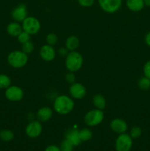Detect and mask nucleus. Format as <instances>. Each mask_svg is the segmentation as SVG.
<instances>
[{"mask_svg":"<svg viewBox=\"0 0 150 151\" xmlns=\"http://www.w3.org/2000/svg\"><path fill=\"white\" fill-rule=\"evenodd\" d=\"M54 110L60 115L70 113L74 108V102L67 95H60L54 101Z\"/></svg>","mask_w":150,"mask_h":151,"instance_id":"obj_1","label":"nucleus"},{"mask_svg":"<svg viewBox=\"0 0 150 151\" xmlns=\"http://www.w3.org/2000/svg\"><path fill=\"white\" fill-rule=\"evenodd\" d=\"M66 67L69 72H76L82 68L83 64V58L79 52L70 51L66 57Z\"/></svg>","mask_w":150,"mask_h":151,"instance_id":"obj_2","label":"nucleus"},{"mask_svg":"<svg viewBox=\"0 0 150 151\" xmlns=\"http://www.w3.org/2000/svg\"><path fill=\"white\" fill-rule=\"evenodd\" d=\"M28 55L20 50L11 52L7 56V62L9 65L15 69L22 68L27 63Z\"/></svg>","mask_w":150,"mask_h":151,"instance_id":"obj_3","label":"nucleus"},{"mask_svg":"<svg viewBox=\"0 0 150 151\" xmlns=\"http://www.w3.org/2000/svg\"><path fill=\"white\" fill-rule=\"evenodd\" d=\"M104 118V112L100 109H93L87 112L84 116V122L88 126L94 127L101 123Z\"/></svg>","mask_w":150,"mask_h":151,"instance_id":"obj_4","label":"nucleus"},{"mask_svg":"<svg viewBox=\"0 0 150 151\" xmlns=\"http://www.w3.org/2000/svg\"><path fill=\"white\" fill-rule=\"evenodd\" d=\"M23 30L28 32L29 35L37 34L41 29V23L38 19L33 16H27L22 22Z\"/></svg>","mask_w":150,"mask_h":151,"instance_id":"obj_5","label":"nucleus"},{"mask_svg":"<svg viewBox=\"0 0 150 151\" xmlns=\"http://www.w3.org/2000/svg\"><path fill=\"white\" fill-rule=\"evenodd\" d=\"M132 147V138L126 133L119 134L116 140L115 148L116 151H130Z\"/></svg>","mask_w":150,"mask_h":151,"instance_id":"obj_6","label":"nucleus"},{"mask_svg":"<svg viewBox=\"0 0 150 151\" xmlns=\"http://www.w3.org/2000/svg\"><path fill=\"white\" fill-rule=\"evenodd\" d=\"M100 7L104 12L113 13L120 9L122 4V0H98Z\"/></svg>","mask_w":150,"mask_h":151,"instance_id":"obj_7","label":"nucleus"},{"mask_svg":"<svg viewBox=\"0 0 150 151\" xmlns=\"http://www.w3.org/2000/svg\"><path fill=\"white\" fill-rule=\"evenodd\" d=\"M5 97L8 100L12 102L20 101L24 97V91L21 88L17 86H10L5 90Z\"/></svg>","mask_w":150,"mask_h":151,"instance_id":"obj_8","label":"nucleus"},{"mask_svg":"<svg viewBox=\"0 0 150 151\" xmlns=\"http://www.w3.org/2000/svg\"><path fill=\"white\" fill-rule=\"evenodd\" d=\"M42 130L43 127L41 122L38 120H33L26 125L25 133H26V136L29 137V138L34 139L37 138L41 135V133H42Z\"/></svg>","mask_w":150,"mask_h":151,"instance_id":"obj_9","label":"nucleus"},{"mask_svg":"<svg viewBox=\"0 0 150 151\" xmlns=\"http://www.w3.org/2000/svg\"><path fill=\"white\" fill-rule=\"evenodd\" d=\"M69 93L72 98L75 100L82 99L86 94V88L79 83H74L69 88Z\"/></svg>","mask_w":150,"mask_h":151,"instance_id":"obj_10","label":"nucleus"},{"mask_svg":"<svg viewBox=\"0 0 150 151\" xmlns=\"http://www.w3.org/2000/svg\"><path fill=\"white\" fill-rule=\"evenodd\" d=\"M27 8L26 4H20L16 6L12 10L11 16L13 19L17 22H22L26 17H27Z\"/></svg>","mask_w":150,"mask_h":151,"instance_id":"obj_11","label":"nucleus"},{"mask_svg":"<svg viewBox=\"0 0 150 151\" xmlns=\"http://www.w3.org/2000/svg\"><path fill=\"white\" fill-rule=\"evenodd\" d=\"M56 55L55 50L53 46L45 44L40 50V56L45 61H51Z\"/></svg>","mask_w":150,"mask_h":151,"instance_id":"obj_12","label":"nucleus"},{"mask_svg":"<svg viewBox=\"0 0 150 151\" xmlns=\"http://www.w3.org/2000/svg\"><path fill=\"white\" fill-rule=\"evenodd\" d=\"M110 128L116 134H124L127 131V123L122 119H114L110 122Z\"/></svg>","mask_w":150,"mask_h":151,"instance_id":"obj_13","label":"nucleus"},{"mask_svg":"<svg viewBox=\"0 0 150 151\" xmlns=\"http://www.w3.org/2000/svg\"><path fill=\"white\" fill-rule=\"evenodd\" d=\"M66 139L70 142L74 146H78L81 144L82 141L79 137V131L75 128L69 129L66 134Z\"/></svg>","mask_w":150,"mask_h":151,"instance_id":"obj_14","label":"nucleus"},{"mask_svg":"<svg viewBox=\"0 0 150 151\" xmlns=\"http://www.w3.org/2000/svg\"><path fill=\"white\" fill-rule=\"evenodd\" d=\"M52 114V110L49 107H42L37 112V119L40 122H46L51 119Z\"/></svg>","mask_w":150,"mask_h":151,"instance_id":"obj_15","label":"nucleus"},{"mask_svg":"<svg viewBox=\"0 0 150 151\" xmlns=\"http://www.w3.org/2000/svg\"><path fill=\"white\" fill-rule=\"evenodd\" d=\"M126 5L131 11L139 12L144 9L145 4L144 0H126Z\"/></svg>","mask_w":150,"mask_h":151,"instance_id":"obj_16","label":"nucleus"},{"mask_svg":"<svg viewBox=\"0 0 150 151\" xmlns=\"http://www.w3.org/2000/svg\"><path fill=\"white\" fill-rule=\"evenodd\" d=\"M23 31L22 26L17 22H11L7 27V32L13 37H17Z\"/></svg>","mask_w":150,"mask_h":151,"instance_id":"obj_17","label":"nucleus"},{"mask_svg":"<svg viewBox=\"0 0 150 151\" xmlns=\"http://www.w3.org/2000/svg\"><path fill=\"white\" fill-rule=\"evenodd\" d=\"M79 45V38L74 35L69 36L66 41V47L69 51H74Z\"/></svg>","mask_w":150,"mask_h":151,"instance_id":"obj_18","label":"nucleus"},{"mask_svg":"<svg viewBox=\"0 0 150 151\" xmlns=\"http://www.w3.org/2000/svg\"><path fill=\"white\" fill-rule=\"evenodd\" d=\"M93 103L96 109L103 110L106 106V100L103 95L100 94H96L93 98Z\"/></svg>","mask_w":150,"mask_h":151,"instance_id":"obj_19","label":"nucleus"},{"mask_svg":"<svg viewBox=\"0 0 150 151\" xmlns=\"http://www.w3.org/2000/svg\"><path fill=\"white\" fill-rule=\"evenodd\" d=\"M14 138V133L12 131L8 129H4L0 131V139L2 140L3 142H8L12 141Z\"/></svg>","mask_w":150,"mask_h":151,"instance_id":"obj_20","label":"nucleus"},{"mask_svg":"<svg viewBox=\"0 0 150 151\" xmlns=\"http://www.w3.org/2000/svg\"><path fill=\"white\" fill-rule=\"evenodd\" d=\"M79 137L82 142L89 141L93 137V133L88 128H82V130L79 131Z\"/></svg>","mask_w":150,"mask_h":151,"instance_id":"obj_21","label":"nucleus"},{"mask_svg":"<svg viewBox=\"0 0 150 151\" xmlns=\"http://www.w3.org/2000/svg\"><path fill=\"white\" fill-rule=\"evenodd\" d=\"M11 86V79L4 74H0V88L6 89Z\"/></svg>","mask_w":150,"mask_h":151,"instance_id":"obj_22","label":"nucleus"},{"mask_svg":"<svg viewBox=\"0 0 150 151\" xmlns=\"http://www.w3.org/2000/svg\"><path fill=\"white\" fill-rule=\"evenodd\" d=\"M138 87L141 89L143 90H147L150 88V79L146 78V77H143L141 79L138 81Z\"/></svg>","mask_w":150,"mask_h":151,"instance_id":"obj_23","label":"nucleus"},{"mask_svg":"<svg viewBox=\"0 0 150 151\" xmlns=\"http://www.w3.org/2000/svg\"><path fill=\"white\" fill-rule=\"evenodd\" d=\"M21 50L26 54H30L32 51L34 50V44L32 41H29L27 42L24 43L22 44Z\"/></svg>","mask_w":150,"mask_h":151,"instance_id":"obj_24","label":"nucleus"},{"mask_svg":"<svg viewBox=\"0 0 150 151\" xmlns=\"http://www.w3.org/2000/svg\"><path fill=\"white\" fill-rule=\"evenodd\" d=\"M18 41L19 43L21 44H24V43L27 42V41H30V35L28 32H25V31H22L20 34L17 36Z\"/></svg>","mask_w":150,"mask_h":151,"instance_id":"obj_25","label":"nucleus"},{"mask_svg":"<svg viewBox=\"0 0 150 151\" xmlns=\"http://www.w3.org/2000/svg\"><path fill=\"white\" fill-rule=\"evenodd\" d=\"M57 40H58L57 35L55 33H53V32L49 33L46 35V41L47 44L51 46L55 45L57 42Z\"/></svg>","mask_w":150,"mask_h":151,"instance_id":"obj_26","label":"nucleus"},{"mask_svg":"<svg viewBox=\"0 0 150 151\" xmlns=\"http://www.w3.org/2000/svg\"><path fill=\"white\" fill-rule=\"evenodd\" d=\"M141 134H142V130L138 126H134L133 128H132V129L130 130V132H129V135L132 137V139L139 138Z\"/></svg>","mask_w":150,"mask_h":151,"instance_id":"obj_27","label":"nucleus"},{"mask_svg":"<svg viewBox=\"0 0 150 151\" xmlns=\"http://www.w3.org/2000/svg\"><path fill=\"white\" fill-rule=\"evenodd\" d=\"M74 146L71 144L67 139L63 140L60 145V150L61 151H73V148Z\"/></svg>","mask_w":150,"mask_h":151,"instance_id":"obj_28","label":"nucleus"},{"mask_svg":"<svg viewBox=\"0 0 150 151\" xmlns=\"http://www.w3.org/2000/svg\"><path fill=\"white\" fill-rule=\"evenodd\" d=\"M77 1L79 5H81L82 7H88L94 4L95 0H77Z\"/></svg>","mask_w":150,"mask_h":151,"instance_id":"obj_29","label":"nucleus"},{"mask_svg":"<svg viewBox=\"0 0 150 151\" xmlns=\"http://www.w3.org/2000/svg\"><path fill=\"white\" fill-rule=\"evenodd\" d=\"M143 71H144V76L150 79V60H148V61L144 64Z\"/></svg>","mask_w":150,"mask_h":151,"instance_id":"obj_30","label":"nucleus"},{"mask_svg":"<svg viewBox=\"0 0 150 151\" xmlns=\"http://www.w3.org/2000/svg\"><path fill=\"white\" fill-rule=\"evenodd\" d=\"M66 80L69 83L72 84L74 83H75V81H76V77H75L74 72H69V73L66 74Z\"/></svg>","mask_w":150,"mask_h":151,"instance_id":"obj_31","label":"nucleus"},{"mask_svg":"<svg viewBox=\"0 0 150 151\" xmlns=\"http://www.w3.org/2000/svg\"><path fill=\"white\" fill-rule=\"evenodd\" d=\"M45 151H61V150H60V147H57V146H56V145H52L48 146V147L46 148Z\"/></svg>","mask_w":150,"mask_h":151,"instance_id":"obj_32","label":"nucleus"},{"mask_svg":"<svg viewBox=\"0 0 150 151\" xmlns=\"http://www.w3.org/2000/svg\"><path fill=\"white\" fill-rule=\"evenodd\" d=\"M58 52L61 56H66H66H67V55L69 54V50H68L66 47V48H63H63H60V50H59Z\"/></svg>","mask_w":150,"mask_h":151,"instance_id":"obj_33","label":"nucleus"},{"mask_svg":"<svg viewBox=\"0 0 150 151\" xmlns=\"http://www.w3.org/2000/svg\"><path fill=\"white\" fill-rule=\"evenodd\" d=\"M145 42L147 44V46L150 47V32H147L145 36Z\"/></svg>","mask_w":150,"mask_h":151,"instance_id":"obj_34","label":"nucleus"},{"mask_svg":"<svg viewBox=\"0 0 150 151\" xmlns=\"http://www.w3.org/2000/svg\"><path fill=\"white\" fill-rule=\"evenodd\" d=\"M144 4H145L146 6H148V7H150V0H144Z\"/></svg>","mask_w":150,"mask_h":151,"instance_id":"obj_35","label":"nucleus"}]
</instances>
